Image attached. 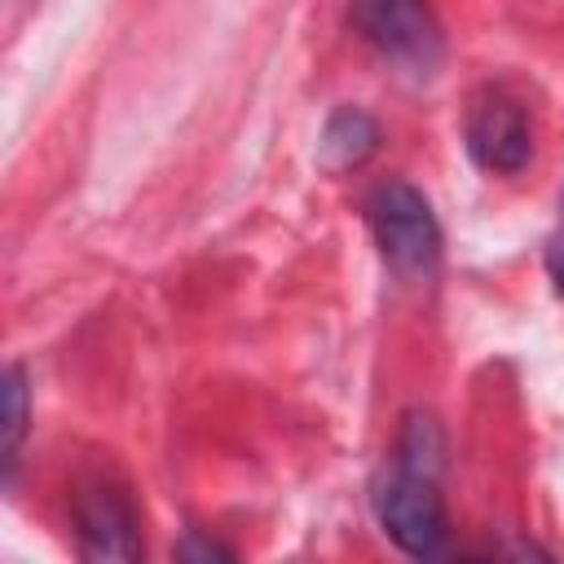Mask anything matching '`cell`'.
I'll list each match as a JSON object with an SVG mask.
<instances>
[{
	"instance_id": "obj_1",
	"label": "cell",
	"mask_w": 564,
	"mask_h": 564,
	"mask_svg": "<svg viewBox=\"0 0 564 564\" xmlns=\"http://www.w3.org/2000/svg\"><path fill=\"white\" fill-rule=\"evenodd\" d=\"M366 212H370V225H375L383 260L401 278H432L436 273L441 229H436V216H432L427 198L414 185H405V181L375 185Z\"/></svg>"
},
{
	"instance_id": "obj_2",
	"label": "cell",
	"mask_w": 564,
	"mask_h": 564,
	"mask_svg": "<svg viewBox=\"0 0 564 564\" xmlns=\"http://www.w3.org/2000/svg\"><path fill=\"white\" fill-rule=\"evenodd\" d=\"M375 511L383 533L405 551V555H436L445 546V502L436 494V480L397 467L379 489H375Z\"/></svg>"
},
{
	"instance_id": "obj_3",
	"label": "cell",
	"mask_w": 564,
	"mask_h": 564,
	"mask_svg": "<svg viewBox=\"0 0 564 564\" xmlns=\"http://www.w3.org/2000/svg\"><path fill=\"white\" fill-rule=\"evenodd\" d=\"M352 22L392 62L432 66L441 57V22L423 0H357Z\"/></svg>"
},
{
	"instance_id": "obj_4",
	"label": "cell",
	"mask_w": 564,
	"mask_h": 564,
	"mask_svg": "<svg viewBox=\"0 0 564 564\" xmlns=\"http://www.w3.org/2000/svg\"><path fill=\"white\" fill-rule=\"evenodd\" d=\"M75 524H79V546L88 560H137L141 538H137V511L128 494L110 480H88L75 494Z\"/></svg>"
},
{
	"instance_id": "obj_5",
	"label": "cell",
	"mask_w": 564,
	"mask_h": 564,
	"mask_svg": "<svg viewBox=\"0 0 564 564\" xmlns=\"http://www.w3.org/2000/svg\"><path fill=\"white\" fill-rule=\"evenodd\" d=\"M467 150L489 172H520L533 150L524 110L502 93L476 97L467 110Z\"/></svg>"
},
{
	"instance_id": "obj_6",
	"label": "cell",
	"mask_w": 564,
	"mask_h": 564,
	"mask_svg": "<svg viewBox=\"0 0 564 564\" xmlns=\"http://www.w3.org/2000/svg\"><path fill=\"white\" fill-rule=\"evenodd\" d=\"M317 150H322V163L330 172H348V167L366 163L379 150V123L366 110L344 106V110H335L326 119V132H322V145Z\"/></svg>"
},
{
	"instance_id": "obj_7",
	"label": "cell",
	"mask_w": 564,
	"mask_h": 564,
	"mask_svg": "<svg viewBox=\"0 0 564 564\" xmlns=\"http://www.w3.org/2000/svg\"><path fill=\"white\" fill-rule=\"evenodd\" d=\"M401 467L405 471H419L427 480H436L441 467H445V432H441V423L427 410L405 414V427H401Z\"/></svg>"
},
{
	"instance_id": "obj_8",
	"label": "cell",
	"mask_w": 564,
	"mask_h": 564,
	"mask_svg": "<svg viewBox=\"0 0 564 564\" xmlns=\"http://www.w3.org/2000/svg\"><path fill=\"white\" fill-rule=\"evenodd\" d=\"M22 432H26V379H22L18 366H9L4 370V423H0V458H4V467H13Z\"/></svg>"
},
{
	"instance_id": "obj_9",
	"label": "cell",
	"mask_w": 564,
	"mask_h": 564,
	"mask_svg": "<svg viewBox=\"0 0 564 564\" xmlns=\"http://www.w3.org/2000/svg\"><path fill=\"white\" fill-rule=\"evenodd\" d=\"M176 555H181V560H229L225 546H216V542H207V538H198V533H189V538L176 546Z\"/></svg>"
},
{
	"instance_id": "obj_10",
	"label": "cell",
	"mask_w": 564,
	"mask_h": 564,
	"mask_svg": "<svg viewBox=\"0 0 564 564\" xmlns=\"http://www.w3.org/2000/svg\"><path fill=\"white\" fill-rule=\"evenodd\" d=\"M546 264H551V278H555V286H560V295H564V234L551 238V247H546Z\"/></svg>"
}]
</instances>
